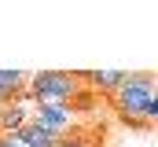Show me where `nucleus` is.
<instances>
[{
	"mask_svg": "<svg viewBox=\"0 0 158 147\" xmlns=\"http://www.w3.org/2000/svg\"><path fill=\"white\" fill-rule=\"evenodd\" d=\"M30 121L40 125L52 140H63V136H70L66 129H70V121H74V110H70L66 99H40L37 110L30 114Z\"/></svg>",
	"mask_w": 158,
	"mask_h": 147,
	"instance_id": "3",
	"label": "nucleus"
},
{
	"mask_svg": "<svg viewBox=\"0 0 158 147\" xmlns=\"http://www.w3.org/2000/svg\"><path fill=\"white\" fill-rule=\"evenodd\" d=\"M0 147H4V140H0Z\"/></svg>",
	"mask_w": 158,
	"mask_h": 147,
	"instance_id": "7",
	"label": "nucleus"
},
{
	"mask_svg": "<svg viewBox=\"0 0 158 147\" xmlns=\"http://www.w3.org/2000/svg\"><path fill=\"white\" fill-rule=\"evenodd\" d=\"M22 136H26V144H30V147H52V144H55V140H52V136H48L40 125H33V121L22 129Z\"/></svg>",
	"mask_w": 158,
	"mask_h": 147,
	"instance_id": "5",
	"label": "nucleus"
},
{
	"mask_svg": "<svg viewBox=\"0 0 158 147\" xmlns=\"http://www.w3.org/2000/svg\"><path fill=\"white\" fill-rule=\"evenodd\" d=\"M121 121H125V125H129V129H147V125H151V121H147V118H121Z\"/></svg>",
	"mask_w": 158,
	"mask_h": 147,
	"instance_id": "6",
	"label": "nucleus"
},
{
	"mask_svg": "<svg viewBox=\"0 0 158 147\" xmlns=\"http://www.w3.org/2000/svg\"><path fill=\"white\" fill-rule=\"evenodd\" d=\"M26 85L33 88L37 103L40 99H66V103H70L81 92V77L77 74H66V70H40V74H33Z\"/></svg>",
	"mask_w": 158,
	"mask_h": 147,
	"instance_id": "2",
	"label": "nucleus"
},
{
	"mask_svg": "<svg viewBox=\"0 0 158 147\" xmlns=\"http://www.w3.org/2000/svg\"><path fill=\"white\" fill-rule=\"evenodd\" d=\"M155 96H158V77L147 70H136V74H125L121 88L110 99L118 107V118H143V110Z\"/></svg>",
	"mask_w": 158,
	"mask_h": 147,
	"instance_id": "1",
	"label": "nucleus"
},
{
	"mask_svg": "<svg viewBox=\"0 0 158 147\" xmlns=\"http://www.w3.org/2000/svg\"><path fill=\"white\" fill-rule=\"evenodd\" d=\"M125 74H129V70H85V81H88L96 92L114 96V92L121 88V81H125Z\"/></svg>",
	"mask_w": 158,
	"mask_h": 147,
	"instance_id": "4",
	"label": "nucleus"
}]
</instances>
